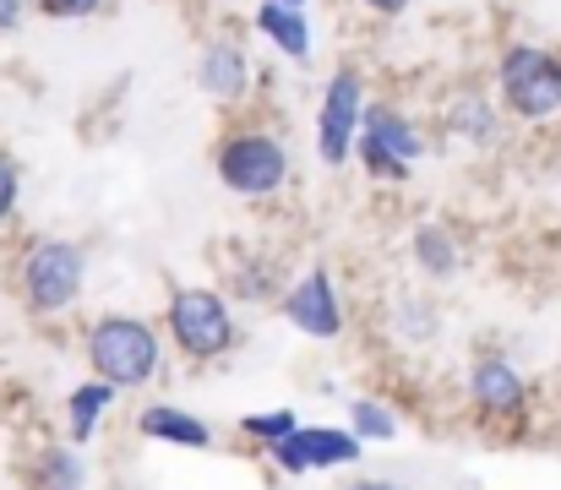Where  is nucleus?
<instances>
[{"label": "nucleus", "instance_id": "nucleus-1", "mask_svg": "<svg viewBox=\"0 0 561 490\" xmlns=\"http://www.w3.org/2000/svg\"><path fill=\"white\" fill-rule=\"evenodd\" d=\"M164 327H153L148 317H131V311H104L82 327V354H88V371L115 381L121 392H137V387H153L164 376Z\"/></svg>", "mask_w": 561, "mask_h": 490}, {"label": "nucleus", "instance_id": "nucleus-2", "mask_svg": "<svg viewBox=\"0 0 561 490\" xmlns=\"http://www.w3.org/2000/svg\"><path fill=\"white\" fill-rule=\"evenodd\" d=\"M213 174L240 202H278L295 180V159L278 132L267 126H234L213 143Z\"/></svg>", "mask_w": 561, "mask_h": 490}, {"label": "nucleus", "instance_id": "nucleus-3", "mask_svg": "<svg viewBox=\"0 0 561 490\" xmlns=\"http://www.w3.org/2000/svg\"><path fill=\"white\" fill-rule=\"evenodd\" d=\"M491 82H496V99H502L507 121H518V126L561 121V55L551 44H529V38L502 44Z\"/></svg>", "mask_w": 561, "mask_h": 490}, {"label": "nucleus", "instance_id": "nucleus-4", "mask_svg": "<svg viewBox=\"0 0 561 490\" xmlns=\"http://www.w3.org/2000/svg\"><path fill=\"white\" fill-rule=\"evenodd\" d=\"M16 295L33 317H71L88 295V251L66 235H38L16 262Z\"/></svg>", "mask_w": 561, "mask_h": 490}, {"label": "nucleus", "instance_id": "nucleus-5", "mask_svg": "<svg viewBox=\"0 0 561 490\" xmlns=\"http://www.w3.org/2000/svg\"><path fill=\"white\" fill-rule=\"evenodd\" d=\"M164 338L191 365H213V360L234 354L240 322H234L229 295L213 289V284H181L170 295V306H164Z\"/></svg>", "mask_w": 561, "mask_h": 490}, {"label": "nucleus", "instance_id": "nucleus-6", "mask_svg": "<svg viewBox=\"0 0 561 490\" xmlns=\"http://www.w3.org/2000/svg\"><path fill=\"white\" fill-rule=\"evenodd\" d=\"M371 93H366V71L360 66H339L317 99V159L328 169H344L355 159V137L366 126Z\"/></svg>", "mask_w": 561, "mask_h": 490}, {"label": "nucleus", "instance_id": "nucleus-7", "mask_svg": "<svg viewBox=\"0 0 561 490\" xmlns=\"http://www.w3.org/2000/svg\"><path fill=\"white\" fill-rule=\"evenodd\" d=\"M463 398H469L480 425H524L529 403H535V387L507 354H474L469 376H463Z\"/></svg>", "mask_w": 561, "mask_h": 490}, {"label": "nucleus", "instance_id": "nucleus-8", "mask_svg": "<svg viewBox=\"0 0 561 490\" xmlns=\"http://www.w3.org/2000/svg\"><path fill=\"white\" fill-rule=\"evenodd\" d=\"M366 453V442L350 431V425H295L284 442L267 447V464L289 480H306V475H333V469H355Z\"/></svg>", "mask_w": 561, "mask_h": 490}, {"label": "nucleus", "instance_id": "nucleus-9", "mask_svg": "<svg viewBox=\"0 0 561 490\" xmlns=\"http://www.w3.org/2000/svg\"><path fill=\"white\" fill-rule=\"evenodd\" d=\"M278 311H284V322L295 327L300 338H311V343H339L344 327H350V317H344V295H339V284H333V273H328L322 262L284 284Z\"/></svg>", "mask_w": 561, "mask_h": 490}, {"label": "nucleus", "instance_id": "nucleus-10", "mask_svg": "<svg viewBox=\"0 0 561 490\" xmlns=\"http://www.w3.org/2000/svg\"><path fill=\"white\" fill-rule=\"evenodd\" d=\"M436 132H442L453 148L496 153V148L507 143V110H502L496 93L463 82V88H453V93L442 99V110H436Z\"/></svg>", "mask_w": 561, "mask_h": 490}, {"label": "nucleus", "instance_id": "nucleus-11", "mask_svg": "<svg viewBox=\"0 0 561 490\" xmlns=\"http://www.w3.org/2000/svg\"><path fill=\"white\" fill-rule=\"evenodd\" d=\"M196 93L213 104V110H245V99L256 93V66L245 55V44L234 33H213L202 49H196Z\"/></svg>", "mask_w": 561, "mask_h": 490}, {"label": "nucleus", "instance_id": "nucleus-12", "mask_svg": "<svg viewBox=\"0 0 561 490\" xmlns=\"http://www.w3.org/2000/svg\"><path fill=\"white\" fill-rule=\"evenodd\" d=\"M355 143H371V148H381L387 159L398 163H425V153H431V132L403 110V104H392V99H371V110H366V126H360V137Z\"/></svg>", "mask_w": 561, "mask_h": 490}, {"label": "nucleus", "instance_id": "nucleus-13", "mask_svg": "<svg viewBox=\"0 0 561 490\" xmlns=\"http://www.w3.org/2000/svg\"><path fill=\"white\" fill-rule=\"evenodd\" d=\"M251 27L267 38V49H278L289 66H311L317 60V27H311V5H273L256 0Z\"/></svg>", "mask_w": 561, "mask_h": 490}, {"label": "nucleus", "instance_id": "nucleus-14", "mask_svg": "<svg viewBox=\"0 0 561 490\" xmlns=\"http://www.w3.org/2000/svg\"><path fill=\"white\" fill-rule=\"evenodd\" d=\"M137 436H148L159 447H186V453H207L213 447V425L202 414L181 409V403H142L137 409Z\"/></svg>", "mask_w": 561, "mask_h": 490}, {"label": "nucleus", "instance_id": "nucleus-15", "mask_svg": "<svg viewBox=\"0 0 561 490\" xmlns=\"http://www.w3.org/2000/svg\"><path fill=\"white\" fill-rule=\"evenodd\" d=\"M409 262H414L420 278L447 284V278H458V267H463V246H458V235H453L442 218H425V224H414V235H409Z\"/></svg>", "mask_w": 561, "mask_h": 490}, {"label": "nucleus", "instance_id": "nucleus-16", "mask_svg": "<svg viewBox=\"0 0 561 490\" xmlns=\"http://www.w3.org/2000/svg\"><path fill=\"white\" fill-rule=\"evenodd\" d=\"M115 398H121V387H115V381H104V376L77 381V387L66 392V436H71L77 447H88V442L104 431V420H110Z\"/></svg>", "mask_w": 561, "mask_h": 490}, {"label": "nucleus", "instance_id": "nucleus-17", "mask_svg": "<svg viewBox=\"0 0 561 490\" xmlns=\"http://www.w3.org/2000/svg\"><path fill=\"white\" fill-rule=\"evenodd\" d=\"M27 480H33V490H88L82 447H77V442H49V447H38Z\"/></svg>", "mask_w": 561, "mask_h": 490}, {"label": "nucleus", "instance_id": "nucleus-18", "mask_svg": "<svg viewBox=\"0 0 561 490\" xmlns=\"http://www.w3.org/2000/svg\"><path fill=\"white\" fill-rule=\"evenodd\" d=\"M350 431L366 442V447H387V442H398V431H403V420H398V409L387 403V398H350Z\"/></svg>", "mask_w": 561, "mask_h": 490}, {"label": "nucleus", "instance_id": "nucleus-19", "mask_svg": "<svg viewBox=\"0 0 561 490\" xmlns=\"http://www.w3.org/2000/svg\"><path fill=\"white\" fill-rule=\"evenodd\" d=\"M442 332V311L431 295H398L392 300V343H431Z\"/></svg>", "mask_w": 561, "mask_h": 490}, {"label": "nucleus", "instance_id": "nucleus-20", "mask_svg": "<svg viewBox=\"0 0 561 490\" xmlns=\"http://www.w3.org/2000/svg\"><path fill=\"white\" fill-rule=\"evenodd\" d=\"M295 425H300V414H295V409H251V414H240V425H234V431L267 453V447H273V442H284Z\"/></svg>", "mask_w": 561, "mask_h": 490}, {"label": "nucleus", "instance_id": "nucleus-21", "mask_svg": "<svg viewBox=\"0 0 561 490\" xmlns=\"http://www.w3.org/2000/svg\"><path fill=\"white\" fill-rule=\"evenodd\" d=\"M33 11L44 22H93L110 11V0H33Z\"/></svg>", "mask_w": 561, "mask_h": 490}, {"label": "nucleus", "instance_id": "nucleus-22", "mask_svg": "<svg viewBox=\"0 0 561 490\" xmlns=\"http://www.w3.org/2000/svg\"><path fill=\"white\" fill-rule=\"evenodd\" d=\"M16 207H22V163H16V153L0 148V229L16 218Z\"/></svg>", "mask_w": 561, "mask_h": 490}, {"label": "nucleus", "instance_id": "nucleus-23", "mask_svg": "<svg viewBox=\"0 0 561 490\" xmlns=\"http://www.w3.org/2000/svg\"><path fill=\"white\" fill-rule=\"evenodd\" d=\"M355 5H360L366 16H376V22H398V16H403L414 0H355Z\"/></svg>", "mask_w": 561, "mask_h": 490}, {"label": "nucleus", "instance_id": "nucleus-24", "mask_svg": "<svg viewBox=\"0 0 561 490\" xmlns=\"http://www.w3.org/2000/svg\"><path fill=\"white\" fill-rule=\"evenodd\" d=\"M33 11V0H0V38L22 27V16Z\"/></svg>", "mask_w": 561, "mask_h": 490}, {"label": "nucleus", "instance_id": "nucleus-25", "mask_svg": "<svg viewBox=\"0 0 561 490\" xmlns=\"http://www.w3.org/2000/svg\"><path fill=\"white\" fill-rule=\"evenodd\" d=\"M344 490H403L398 480H350Z\"/></svg>", "mask_w": 561, "mask_h": 490}, {"label": "nucleus", "instance_id": "nucleus-26", "mask_svg": "<svg viewBox=\"0 0 561 490\" xmlns=\"http://www.w3.org/2000/svg\"><path fill=\"white\" fill-rule=\"evenodd\" d=\"M273 5H311V0H273Z\"/></svg>", "mask_w": 561, "mask_h": 490}]
</instances>
